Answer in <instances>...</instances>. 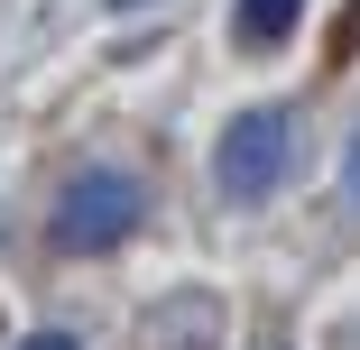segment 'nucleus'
Here are the masks:
<instances>
[{
	"label": "nucleus",
	"mask_w": 360,
	"mask_h": 350,
	"mask_svg": "<svg viewBox=\"0 0 360 350\" xmlns=\"http://www.w3.org/2000/svg\"><path fill=\"white\" fill-rule=\"evenodd\" d=\"M139 222H148V194H139V175H120V166H84L75 184L56 194L46 240H56L65 258H102V249H120Z\"/></svg>",
	"instance_id": "f257e3e1"
},
{
	"label": "nucleus",
	"mask_w": 360,
	"mask_h": 350,
	"mask_svg": "<svg viewBox=\"0 0 360 350\" xmlns=\"http://www.w3.org/2000/svg\"><path fill=\"white\" fill-rule=\"evenodd\" d=\"M286 166H296V120H286L277 102L240 111V120L222 129V148H212V184H222L231 203H268V194L286 184Z\"/></svg>",
	"instance_id": "f03ea898"
},
{
	"label": "nucleus",
	"mask_w": 360,
	"mask_h": 350,
	"mask_svg": "<svg viewBox=\"0 0 360 350\" xmlns=\"http://www.w3.org/2000/svg\"><path fill=\"white\" fill-rule=\"evenodd\" d=\"M296 19H305V0H240V10H231V37L250 55H268V46L296 37Z\"/></svg>",
	"instance_id": "7ed1b4c3"
},
{
	"label": "nucleus",
	"mask_w": 360,
	"mask_h": 350,
	"mask_svg": "<svg viewBox=\"0 0 360 350\" xmlns=\"http://www.w3.org/2000/svg\"><path fill=\"white\" fill-rule=\"evenodd\" d=\"M19 350H84L75 332H37V341H19Z\"/></svg>",
	"instance_id": "20e7f679"
},
{
	"label": "nucleus",
	"mask_w": 360,
	"mask_h": 350,
	"mask_svg": "<svg viewBox=\"0 0 360 350\" xmlns=\"http://www.w3.org/2000/svg\"><path fill=\"white\" fill-rule=\"evenodd\" d=\"M268 350H277V341H268Z\"/></svg>",
	"instance_id": "39448f33"
}]
</instances>
